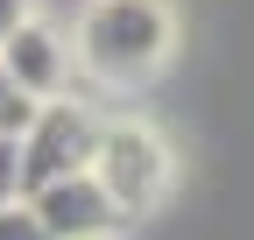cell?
<instances>
[{
    "instance_id": "obj_1",
    "label": "cell",
    "mask_w": 254,
    "mask_h": 240,
    "mask_svg": "<svg viewBox=\"0 0 254 240\" xmlns=\"http://www.w3.org/2000/svg\"><path fill=\"white\" fill-rule=\"evenodd\" d=\"M71 50H78V71L92 85L134 92V85H148L170 64L177 14L163 0H85L78 21H71Z\"/></svg>"
},
{
    "instance_id": "obj_2",
    "label": "cell",
    "mask_w": 254,
    "mask_h": 240,
    "mask_svg": "<svg viewBox=\"0 0 254 240\" xmlns=\"http://www.w3.org/2000/svg\"><path fill=\"white\" fill-rule=\"evenodd\" d=\"M92 177L106 184V198L127 219H141V212H155V205L170 198L177 156H170V141L155 134L148 120H106L99 127V156H92Z\"/></svg>"
},
{
    "instance_id": "obj_3",
    "label": "cell",
    "mask_w": 254,
    "mask_h": 240,
    "mask_svg": "<svg viewBox=\"0 0 254 240\" xmlns=\"http://www.w3.org/2000/svg\"><path fill=\"white\" fill-rule=\"evenodd\" d=\"M99 127H106V120L92 113L85 99H71V92L43 99L36 120L14 134V141H21V191L50 184V177H71V170H92V156H99Z\"/></svg>"
},
{
    "instance_id": "obj_4",
    "label": "cell",
    "mask_w": 254,
    "mask_h": 240,
    "mask_svg": "<svg viewBox=\"0 0 254 240\" xmlns=\"http://www.w3.org/2000/svg\"><path fill=\"white\" fill-rule=\"evenodd\" d=\"M28 205H36V219L50 240H92V233H120V205L106 198V184L92 170H71V177H50V184L21 191Z\"/></svg>"
},
{
    "instance_id": "obj_5",
    "label": "cell",
    "mask_w": 254,
    "mask_h": 240,
    "mask_svg": "<svg viewBox=\"0 0 254 240\" xmlns=\"http://www.w3.org/2000/svg\"><path fill=\"white\" fill-rule=\"evenodd\" d=\"M0 57H7V71L21 78V92H36V99H57V92H71V71H78V50L71 36L50 21V14H28L7 43H0Z\"/></svg>"
},
{
    "instance_id": "obj_6",
    "label": "cell",
    "mask_w": 254,
    "mask_h": 240,
    "mask_svg": "<svg viewBox=\"0 0 254 240\" xmlns=\"http://www.w3.org/2000/svg\"><path fill=\"white\" fill-rule=\"evenodd\" d=\"M36 92H21V78L7 71V57H0V134H21L28 127V120H36Z\"/></svg>"
},
{
    "instance_id": "obj_7",
    "label": "cell",
    "mask_w": 254,
    "mask_h": 240,
    "mask_svg": "<svg viewBox=\"0 0 254 240\" xmlns=\"http://www.w3.org/2000/svg\"><path fill=\"white\" fill-rule=\"evenodd\" d=\"M0 240H50L43 219H36V205L14 198V205H0Z\"/></svg>"
},
{
    "instance_id": "obj_8",
    "label": "cell",
    "mask_w": 254,
    "mask_h": 240,
    "mask_svg": "<svg viewBox=\"0 0 254 240\" xmlns=\"http://www.w3.org/2000/svg\"><path fill=\"white\" fill-rule=\"evenodd\" d=\"M14 198H21V141L0 134V205H14Z\"/></svg>"
},
{
    "instance_id": "obj_9",
    "label": "cell",
    "mask_w": 254,
    "mask_h": 240,
    "mask_svg": "<svg viewBox=\"0 0 254 240\" xmlns=\"http://www.w3.org/2000/svg\"><path fill=\"white\" fill-rule=\"evenodd\" d=\"M28 14H43V0H0V43H7Z\"/></svg>"
},
{
    "instance_id": "obj_10",
    "label": "cell",
    "mask_w": 254,
    "mask_h": 240,
    "mask_svg": "<svg viewBox=\"0 0 254 240\" xmlns=\"http://www.w3.org/2000/svg\"><path fill=\"white\" fill-rule=\"evenodd\" d=\"M92 240H113V233H92Z\"/></svg>"
}]
</instances>
